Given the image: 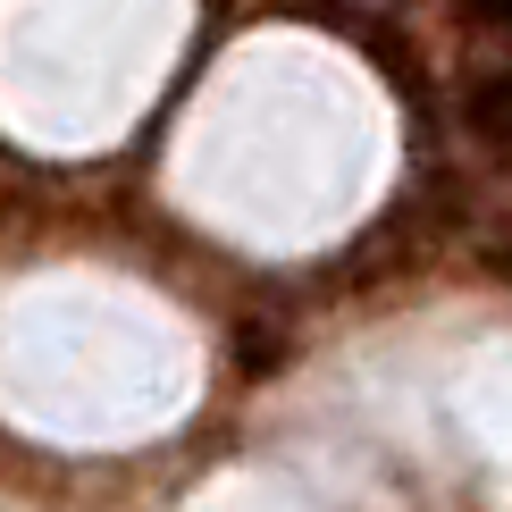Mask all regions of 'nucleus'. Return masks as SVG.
Masks as SVG:
<instances>
[]
</instances>
